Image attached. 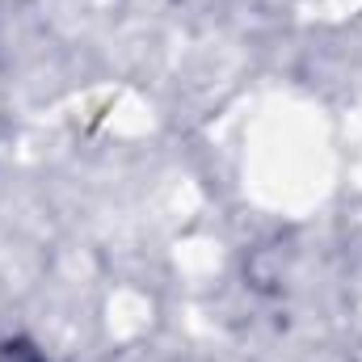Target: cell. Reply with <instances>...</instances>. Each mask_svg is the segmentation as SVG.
<instances>
[{
	"mask_svg": "<svg viewBox=\"0 0 362 362\" xmlns=\"http://www.w3.org/2000/svg\"><path fill=\"white\" fill-rule=\"evenodd\" d=\"M0 362H51V358L25 337H8V341H0Z\"/></svg>",
	"mask_w": 362,
	"mask_h": 362,
	"instance_id": "cell-1",
	"label": "cell"
}]
</instances>
